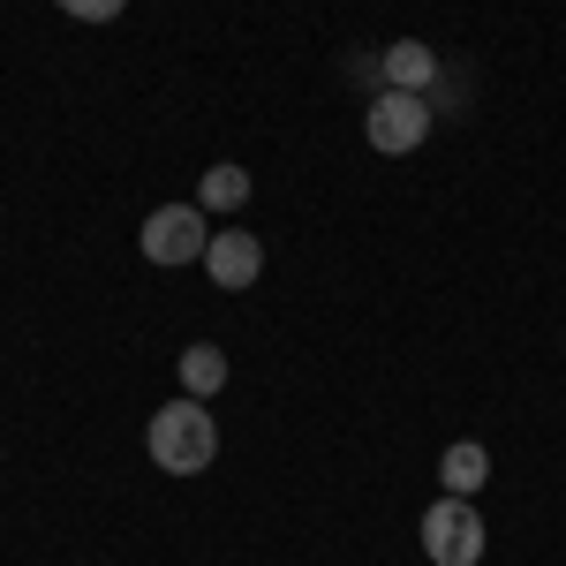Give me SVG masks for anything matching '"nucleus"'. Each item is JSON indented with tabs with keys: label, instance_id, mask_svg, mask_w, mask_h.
<instances>
[{
	"label": "nucleus",
	"instance_id": "2",
	"mask_svg": "<svg viewBox=\"0 0 566 566\" xmlns=\"http://www.w3.org/2000/svg\"><path fill=\"white\" fill-rule=\"evenodd\" d=\"M363 136H370V151H416L423 136H431V98H416V91H378L370 98V114H363Z\"/></svg>",
	"mask_w": 566,
	"mask_h": 566
},
{
	"label": "nucleus",
	"instance_id": "4",
	"mask_svg": "<svg viewBox=\"0 0 566 566\" xmlns=\"http://www.w3.org/2000/svg\"><path fill=\"white\" fill-rule=\"evenodd\" d=\"M144 258L151 264H197L212 250V227H205V205H159V212L144 219Z\"/></svg>",
	"mask_w": 566,
	"mask_h": 566
},
{
	"label": "nucleus",
	"instance_id": "1",
	"mask_svg": "<svg viewBox=\"0 0 566 566\" xmlns=\"http://www.w3.org/2000/svg\"><path fill=\"white\" fill-rule=\"evenodd\" d=\"M144 446H151V469H167V476H205L219 461V431L212 416H205V400H167L151 423H144Z\"/></svg>",
	"mask_w": 566,
	"mask_h": 566
},
{
	"label": "nucleus",
	"instance_id": "8",
	"mask_svg": "<svg viewBox=\"0 0 566 566\" xmlns=\"http://www.w3.org/2000/svg\"><path fill=\"white\" fill-rule=\"evenodd\" d=\"M219 386H227V355L205 348V340H197V348H181V392H189V400H212Z\"/></svg>",
	"mask_w": 566,
	"mask_h": 566
},
{
	"label": "nucleus",
	"instance_id": "7",
	"mask_svg": "<svg viewBox=\"0 0 566 566\" xmlns=\"http://www.w3.org/2000/svg\"><path fill=\"white\" fill-rule=\"evenodd\" d=\"M483 476H491V453H483L476 438H461V446H446V453H438V483H446L453 499L483 491Z\"/></svg>",
	"mask_w": 566,
	"mask_h": 566
},
{
	"label": "nucleus",
	"instance_id": "6",
	"mask_svg": "<svg viewBox=\"0 0 566 566\" xmlns=\"http://www.w3.org/2000/svg\"><path fill=\"white\" fill-rule=\"evenodd\" d=\"M378 69H386V91H416V98L446 76V69H438V53L423 39H392L386 53H378Z\"/></svg>",
	"mask_w": 566,
	"mask_h": 566
},
{
	"label": "nucleus",
	"instance_id": "3",
	"mask_svg": "<svg viewBox=\"0 0 566 566\" xmlns=\"http://www.w3.org/2000/svg\"><path fill=\"white\" fill-rule=\"evenodd\" d=\"M423 552H431V566H476L483 559V514L469 499L446 491L431 514H423Z\"/></svg>",
	"mask_w": 566,
	"mask_h": 566
},
{
	"label": "nucleus",
	"instance_id": "9",
	"mask_svg": "<svg viewBox=\"0 0 566 566\" xmlns=\"http://www.w3.org/2000/svg\"><path fill=\"white\" fill-rule=\"evenodd\" d=\"M197 205H205V212H242V205H250V175H242V167H205Z\"/></svg>",
	"mask_w": 566,
	"mask_h": 566
},
{
	"label": "nucleus",
	"instance_id": "5",
	"mask_svg": "<svg viewBox=\"0 0 566 566\" xmlns=\"http://www.w3.org/2000/svg\"><path fill=\"white\" fill-rule=\"evenodd\" d=\"M205 272H212V287H258L264 272V242L250 227H219L212 250H205Z\"/></svg>",
	"mask_w": 566,
	"mask_h": 566
},
{
	"label": "nucleus",
	"instance_id": "10",
	"mask_svg": "<svg viewBox=\"0 0 566 566\" xmlns=\"http://www.w3.org/2000/svg\"><path fill=\"white\" fill-rule=\"evenodd\" d=\"M53 8H69L76 23H114V15H122L129 0H53Z\"/></svg>",
	"mask_w": 566,
	"mask_h": 566
}]
</instances>
